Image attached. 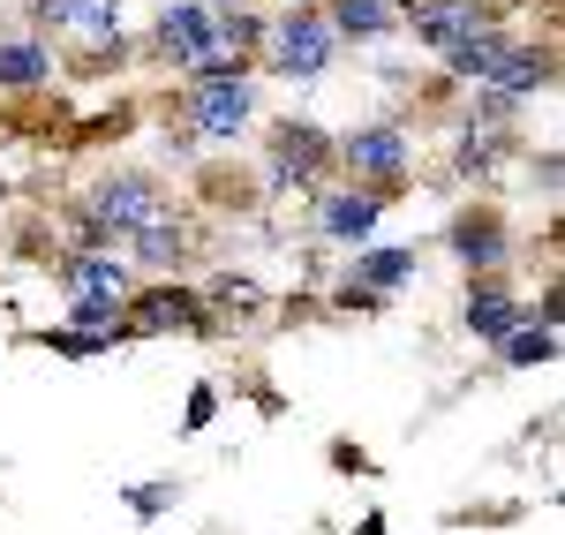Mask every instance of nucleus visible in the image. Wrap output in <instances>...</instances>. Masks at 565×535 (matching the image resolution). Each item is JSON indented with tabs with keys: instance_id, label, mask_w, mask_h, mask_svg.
<instances>
[{
	"instance_id": "obj_1",
	"label": "nucleus",
	"mask_w": 565,
	"mask_h": 535,
	"mask_svg": "<svg viewBox=\"0 0 565 535\" xmlns=\"http://www.w3.org/2000/svg\"><path fill=\"white\" fill-rule=\"evenodd\" d=\"M264 53H271V68L279 76H295V84H317L324 68H332V53H340V39H332V23L317 15V8H287L279 23H264Z\"/></svg>"
},
{
	"instance_id": "obj_2",
	"label": "nucleus",
	"mask_w": 565,
	"mask_h": 535,
	"mask_svg": "<svg viewBox=\"0 0 565 535\" xmlns=\"http://www.w3.org/2000/svg\"><path fill=\"white\" fill-rule=\"evenodd\" d=\"M159 212H167V196H159L143 174H106L98 189H90V204H84V234L106 249V234L121 242V234H136V226H151Z\"/></svg>"
},
{
	"instance_id": "obj_3",
	"label": "nucleus",
	"mask_w": 565,
	"mask_h": 535,
	"mask_svg": "<svg viewBox=\"0 0 565 535\" xmlns=\"http://www.w3.org/2000/svg\"><path fill=\"white\" fill-rule=\"evenodd\" d=\"M332 159L348 167L354 181H370V189H385V196H399V174H407V129H392V121H377V129H354L332 143Z\"/></svg>"
},
{
	"instance_id": "obj_4",
	"label": "nucleus",
	"mask_w": 565,
	"mask_h": 535,
	"mask_svg": "<svg viewBox=\"0 0 565 535\" xmlns=\"http://www.w3.org/2000/svg\"><path fill=\"white\" fill-rule=\"evenodd\" d=\"M249 114H257V90H249V76L196 84V98H189V121H196V136H204V143H234V136L249 129Z\"/></svg>"
},
{
	"instance_id": "obj_5",
	"label": "nucleus",
	"mask_w": 565,
	"mask_h": 535,
	"mask_svg": "<svg viewBox=\"0 0 565 535\" xmlns=\"http://www.w3.org/2000/svg\"><path fill=\"white\" fill-rule=\"evenodd\" d=\"M121 324H129V332H212L204 295H189V287H143V295L129 287Z\"/></svg>"
},
{
	"instance_id": "obj_6",
	"label": "nucleus",
	"mask_w": 565,
	"mask_h": 535,
	"mask_svg": "<svg viewBox=\"0 0 565 535\" xmlns=\"http://www.w3.org/2000/svg\"><path fill=\"white\" fill-rule=\"evenodd\" d=\"M332 167V143L317 136V121H287V129L271 136V189H317Z\"/></svg>"
},
{
	"instance_id": "obj_7",
	"label": "nucleus",
	"mask_w": 565,
	"mask_h": 535,
	"mask_svg": "<svg viewBox=\"0 0 565 535\" xmlns=\"http://www.w3.org/2000/svg\"><path fill=\"white\" fill-rule=\"evenodd\" d=\"M482 23H490V15H482L476 0H399V31H415V39L437 45V53L460 45L468 31H482Z\"/></svg>"
},
{
	"instance_id": "obj_8",
	"label": "nucleus",
	"mask_w": 565,
	"mask_h": 535,
	"mask_svg": "<svg viewBox=\"0 0 565 535\" xmlns=\"http://www.w3.org/2000/svg\"><path fill=\"white\" fill-rule=\"evenodd\" d=\"M151 45H159L174 68H189L196 53H212V45H218V39H212V8H204V0H167V8H159V31H151Z\"/></svg>"
},
{
	"instance_id": "obj_9",
	"label": "nucleus",
	"mask_w": 565,
	"mask_h": 535,
	"mask_svg": "<svg viewBox=\"0 0 565 535\" xmlns=\"http://www.w3.org/2000/svg\"><path fill=\"white\" fill-rule=\"evenodd\" d=\"M385 189H332L324 196V212H317V226L332 234V242H370L377 234V220H385Z\"/></svg>"
},
{
	"instance_id": "obj_10",
	"label": "nucleus",
	"mask_w": 565,
	"mask_h": 535,
	"mask_svg": "<svg viewBox=\"0 0 565 535\" xmlns=\"http://www.w3.org/2000/svg\"><path fill=\"white\" fill-rule=\"evenodd\" d=\"M445 249H452L468 271H498L505 265V220H498L490 204H482V212H460L452 234H445Z\"/></svg>"
},
{
	"instance_id": "obj_11",
	"label": "nucleus",
	"mask_w": 565,
	"mask_h": 535,
	"mask_svg": "<svg viewBox=\"0 0 565 535\" xmlns=\"http://www.w3.org/2000/svg\"><path fill=\"white\" fill-rule=\"evenodd\" d=\"M490 84L513 90V98H535V90L558 84V53H551V45H513V39H505L498 68H490Z\"/></svg>"
},
{
	"instance_id": "obj_12",
	"label": "nucleus",
	"mask_w": 565,
	"mask_h": 535,
	"mask_svg": "<svg viewBox=\"0 0 565 535\" xmlns=\"http://www.w3.org/2000/svg\"><path fill=\"white\" fill-rule=\"evenodd\" d=\"M61 287H68V295L129 302V265H121V257H106V249L90 242V249H76V257H61Z\"/></svg>"
},
{
	"instance_id": "obj_13",
	"label": "nucleus",
	"mask_w": 565,
	"mask_h": 535,
	"mask_svg": "<svg viewBox=\"0 0 565 535\" xmlns=\"http://www.w3.org/2000/svg\"><path fill=\"white\" fill-rule=\"evenodd\" d=\"M121 242H129V257L143 271H174L181 257H189V226H181L174 212H159L151 226H136V234H121Z\"/></svg>"
},
{
	"instance_id": "obj_14",
	"label": "nucleus",
	"mask_w": 565,
	"mask_h": 535,
	"mask_svg": "<svg viewBox=\"0 0 565 535\" xmlns=\"http://www.w3.org/2000/svg\"><path fill=\"white\" fill-rule=\"evenodd\" d=\"M407 279H415V242H377L354 257V287H370V295H399Z\"/></svg>"
},
{
	"instance_id": "obj_15",
	"label": "nucleus",
	"mask_w": 565,
	"mask_h": 535,
	"mask_svg": "<svg viewBox=\"0 0 565 535\" xmlns=\"http://www.w3.org/2000/svg\"><path fill=\"white\" fill-rule=\"evenodd\" d=\"M53 84V45L45 39H8L0 45V90H39Z\"/></svg>"
},
{
	"instance_id": "obj_16",
	"label": "nucleus",
	"mask_w": 565,
	"mask_h": 535,
	"mask_svg": "<svg viewBox=\"0 0 565 535\" xmlns=\"http://www.w3.org/2000/svg\"><path fill=\"white\" fill-rule=\"evenodd\" d=\"M332 39H385L399 31V0H332Z\"/></svg>"
},
{
	"instance_id": "obj_17",
	"label": "nucleus",
	"mask_w": 565,
	"mask_h": 535,
	"mask_svg": "<svg viewBox=\"0 0 565 535\" xmlns=\"http://www.w3.org/2000/svg\"><path fill=\"white\" fill-rule=\"evenodd\" d=\"M498 53H505V31H468L460 45H445V68L460 76V84H490V68H498Z\"/></svg>"
},
{
	"instance_id": "obj_18",
	"label": "nucleus",
	"mask_w": 565,
	"mask_h": 535,
	"mask_svg": "<svg viewBox=\"0 0 565 535\" xmlns=\"http://www.w3.org/2000/svg\"><path fill=\"white\" fill-rule=\"evenodd\" d=\"M498 355L513 362V370H543V362H558V324H543V317H521V324L498 340Z\"/></svg>"
},
{
	"instance_id": "obj_19",
	"label": "nucleus",
	"mask_w": 565,
	"mask_h": 535,
	"mask_svg": "<svg viewBox=\"0 0 565 535\" xmlns=\"http://www.w3.org/2000/svg\"><path fill=\"white\" fill-rule=\"evenodd\" d=\"M521 317H527V310L505 295V287H476V295H468V332H476V340H490V347H498V340H505Z\"/></svg>"
},
{
	"instance_id": "obj_20",
	"label": "nucleus",
	"mask_w": 565,
	"mask_h": 535,
	"mask_svg": "<svg viewBox=\"0 0 565 535\" xmlns=\"http://www.w3.org/2000/svg\"><path fill=\"white\" fill-rule=\"evenodd\" d=\"M505 151H513V136H505V129H490V121H468V136H460V174L490 181Z\"/></svg>"
},
{
	"instance_id": "obj_21",
	"label": "nucleus",
	"mask_w": 565,
	"mask_h": 535,
	"mask_svg": "<svg viewBox=\"0 0 565 535\" xmlns=\"http://www.w3.org/2000/svg\"><path fill=\"white\" fill-rule=\"evenodd\" d=\"M68 332H106V340H121L129 324H121V302H106V295H68Z\"/></svg>"
},
{
	"instance_id": "obj_22",
	"label": "nucleus",
	"mask_w": 565,
	"mask_h": 535,
	"mask_svg": "<svg viewBox=\"0 0 565 535\" xmlns=\"http://www.w3.org/2000/svg\"><path fill=\"white\" fill-rule=\"evenodd\" d=\"M174 483H136L129 491V513H143V521H159V513H167V505H174Z\"/></svg>"
},
{
	"instance_id": "obj_23",
	"label": "nucleus",
	"mask_w": 565,
	"mask_h": 535,
	"mask_svg": "<svg viewBox=\"0 0 565 535\" xmlns=\"http://www.w3.org/2000/svg\"><path fill=\"white\" fill-rule=\"evenodd\" d=\"M76 8L84 0H31V23L39 31H76Z\"/></svg>"
},
{
	"instance_id": "obj_24",
	"label": "nucleus",
	"mask_w": 565,
	"mask_h": 535,
	"mask_svg": "<svg viewBox=\"0 0 565 535\" xmlns=\"http://www.w3.org/2000/svg\"><path fill=\"white\" fill-rule=\"evenodd\" d=\"M212 415H218V393H212V385H196V393H189V415H181V422H189V430H212Z\"/></svg>"
}]
</instances>
